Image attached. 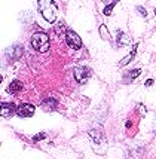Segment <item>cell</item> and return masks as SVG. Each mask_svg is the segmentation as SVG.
<instances>
[{"label":"cell","mask_w":156,"mask_h":159,"mask_svg":"<svg viewBox=\"0 0 156 159\" xmlns=\"http://www.w3.org/2000/svg\"><path fill=\"white\" fill-rule=\"evenodd\" d=\"M140 73H141V70H140V69L131 70V71H128V76H126V82H131L132 79L138 77V76H140Z\"/></svg>","instance_id":"30bf717a"},{"label":"cell","mask_w":156,"mask_h":159,"mask_svg":"<svg viewBox=\"0 0 156 159\" xmlns=\"http://www.w3.org/2000/svg\"><path fill=\"white\" fill-rule=\"evenodd\" d=\"M137 9H138V11L141 12V15H143V16H146V15H147V14H146V11H144V9H143L141 6H138V7H137Z\"/></svg>","instance_id":"5bb4252c"},{"label":"cell","mask_w":156,"mask_h":159,"mask_svg":"<svg viewBox=\"0 0 156 159\" xmlns=\"http://www.w3.org/2000/svg\"><path fill=\"white\" fill-rule=\"evenodd\" d=\"M12 111H14V106L11 103H2V111H0V115H2V118H7V116H11L12 115Z\"/></svg>","instance_id":"52a82bcc"},{"label":"cell","mask_w":156,"mask_h":159,"mask_svg":"<svg viewBox=\"0 0 156 159\" xmlns=\"http://www.w3.org/2000/svg\"><path fill=\"white\" fill-rule=\"evenodd\" d=\"M34 113V106H31V104H21L20 107L16 109V115L18 116H21V118H30V116H33Z\"/></svg>","instance_id":"5b68a950"},{"label":"cell","mask_w":156,"mask_h":159,"mask_svg":"<svg viewBox=\"0 0 156 159\" xmlns=\"http://www.w3.org/2000/svg\"><path fill=\"white\" fill-rule=\"evenodd\" d=\"M43 137H45V134H40V135H36L34 140H40V139H43Z\"/></svg>","instance_id":"9a60e30c"},{"label":"cell","mask_w":156,"mask_h":159,"mask_svg":"<svg viewBox=\"0 0 156 159\" xmlns=\"http://www.w3.org/2000/svg\"><path fill=\"white\" fill-rule=\"evenodd\" d=\"M129 40H131V39H129L128 36H126V34H123V33H121V31H119V39H117V42H119V45H128Z\"/></svg>","instance_id":"7c38bea8"},{"label":"cell","mask_w":156,"mask_h":159,"mask_svg":"<svg viewBox=\"0 0 156 159\" xmlns=\"http://www.w3.org/2000/svg\"><path fill=\"white\" fill-rule=\"evenodd\" d=\"M21 89H22V83H21L20 80H14V82L9 85V88H7V91H9L11 94H16V92H20Z\"/></svg>","instance_id":"ba28073f"},{"label":"cell","mask_w":156,"mask_h":159,"mask_svg":"<svg viewBox=\"0 0 156 159\" xmlns=\"http://www.w3.org/2000/svg\"><path fill=\"white\" fill-rule=\"evenodd\" d=\"M31 46L37 52H46L49 49V37L45 33H34L31 37Z\"/></svg>","instance_id":"7a4b0ae2"},{"label":"cell","mask_w":156,"mask_h":159,"mask_svg":"<svg viewBox=\"0 0 156 159\" xmlns=\"http://www.w3.org/2000/svg\"><path fill=\"white\" fill-rule=\"evenodd\" d=\"M152 83H153V80H152V79H149V80H146V86H150Z\"/></svg>","instance_id":"2e32d148"},{"label":"cell","mask_w":156,"mask_h":159,"mask_svg":"<svg viewBox=\"0 0 156 159\" xmlns=\"http://www.w3.org/2000/svg\"><path fill=\"white\" fill-rule=\"evenodd\" d=\"M43 106H45V109H46V110H54L55 106H57V103H55L52 98H46V100L43 101Z\"/></svg>","instance_id":"8fae6325"},{"label":"cell","mask_w":156,"mask_h":159,"mask_svg":"<svg viewBox=\"0 0 156 159\" xmlns=\"http://www.w3.org/2000/svg\"><path fill=\"white\" fill-rule=\"evenodd\" d=\"M66 40H67L68 46L73 48V49H79L82 46L80 37H79V34L75 33L73 30H67V33H66Z\"/></svg>","instance_id":"3957f363"},{"label":"cell","mask_w":156,"mask_h":159,"mask_svg":"<svg viewBox=\"0 0 156 159\" xmlns=\"http://www.w3.org/2000/svg\"><path fill=\"white\" fill-rule=\"evenodd\" d=\"M135 52H137V45L134 46V48H132V51H131V54H129L128 57H125V58H122V60H121V62H119V66H126V64H128V62L131 61L132 58H134V55H135Z\"/></svg>","instance_id":"9c48e42d"},{"label":"cell","mask_w":156,"mask_h":159,"mask_svg":"<svg viewBox=\"0 0 156 159\" xmlns=\"http://www.w3.org/2000/svg\"><path fill=\"white\" fill-rule=\"evenodd\" d=\"M155 14H156V9H155Z\"/></svg>","instance_id":"e0dca14e"},{"label":"cell","mask_w":156,"mask_h":159,"mask_svg":"<svg viewBox=\"0 0 156 159\" xmlns=\"http://www.w3.org/2000/svg\"><path fill=\"white\" fill-rule=\"evenodd\" d=\"M115 5H116V2H112V3H109L107 6L104 7V15H107V16H109V15L112 14V11H113Z\"/></svg>","instance_id":"4fadbf2b"},{"label":"cell","mask_w":156,"mask_h":159,"mask_svg":"<svg viewBox=\"0 0 156 159\" xmlns=\"http://www.w3.org/2000/svg\"><path fill=\"white\" fill-rule=\"evenodd\" d=\"M73 75H75L76 80L79 83H85L91 77V70L86 69V67H75Z\"/></svg>","instance_id":"277c9868"},{"label":"cell","mask_w":156,"mask_h":159,"mask_svg":"<svg viewBox=\"0 0 156 159\" xmlns=\"http://www.w3.org/2000/svg\"><path fill=\"white\" fill-rule=\"evenodd\" d=\"M6 55L9 57V60H16L22 55V48L21 46H12L6 51Z\"/></svg>","instance_id":"8992f818"},{"label":"cell","mask_w":156,"mask_h":159,"mask_svg":"<svg viewBox=\"0 0 156 159\" xmlns=\"http://www.w3.org/2000/svg\"><path fill=\"white\" fill-rule=\"evenodd\" d=\"M37 6H39L42 16L48 22H55V20H57V6H55V3L49 2V0H42V2L37 3Z\"/></svg>","instance_id":"6da1fadb"}]
</instances>
